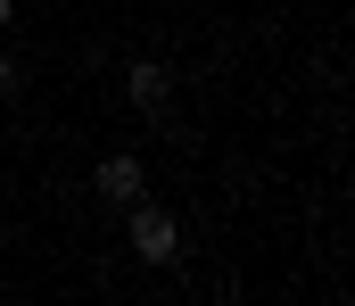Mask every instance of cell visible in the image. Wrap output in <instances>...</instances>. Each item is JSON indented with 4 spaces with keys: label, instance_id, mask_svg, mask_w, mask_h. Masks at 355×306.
<instances>
[{
    "label": "cell",
    "instance_id": "6da1fadb",
    "mask_svg": "<svg viewBox=\"0 0 355 306\" xmlns=\"http://www.w3.org/2000/svg\"><path fill=\"white\" fill-rule=\"evenodd\" d=\"M124 240H132V257H141V265H182V223L149 199V191H141V199H124Z\"/></svg>",
    "mask_w": 355,
    "mask_h": 306
},
{
    "label": "cell",
    "instance_id": "277c9868",
    "mask_svg": "<svg viewBox=\"0 0 355 306\" xmlns=\"http://www.w3.org/2000/svg\"><path fill=\"white\" fill-rule=\"evenodd\" d=\"M25 92V67H17V50H0V100H17Z\"/></svg>",
    "mask_w": 355,
    "mask_h": 306
},
{
    "label": "cell",
    "instance_id": "5b68a950",
    "mask_svg": "<svg viewBox=\"0 0 355 306\" xmlns=\"http://www.w3.org/2000/svg\"><path fill=\"white\" fill-rule=\"evenodd\" d=\"M8 17H17V0H0V33H8Z\"/></svg>",
    "mask_w": 355,
    "mask_h": 306
},
{
    "label": "cell",
    "instance_id": "3957f363",
    "mask_svg": "<svg viewBox=\"0 0 355 306\" xmlns=\"http://www.w3.org/2000/svg\"><path fill=\"white\" fill-rule=\"evenodd\" d=\"M91 182H99V199H107V207H124V199H141V191H149V166H141L132 149H116V158H99V174H91Z\"/></svg>",
    "mask_w": 355,
    "mask_h": 306
},
{
    "label": "cell",
    "instance_id": "7a4b0ae2",
    "mask_svg": "<svg viewBox=\"0 0 355 306\" xmlns=\"http://www.w3.org/2000/svg\"><path fill=\"white\" fill-rule=\"evenodd\" d=\"M124 100H132V116H149V124H174V67L166 58H132L124 67Z\"/></svg>",
    "mask_w": 355,
    "mask_h": 306
}]
</instances>
